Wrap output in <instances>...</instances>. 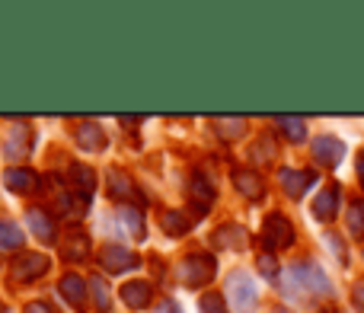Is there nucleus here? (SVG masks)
Instances as JSON below:
<instances>
[{"label": "nucleus", "mask_w": 364, "mask_h": 313, "mask_svg": "<svg viewBox=\"0 0 364 313\" xmlns=\"http://www.w3.org/2000/svg\"><path fill=\"white\" fill-rule=\"evenodd\" d=\"M275 313H291V310H275Z\"/></svg>", "instance_id": "4c0bfd02"}, {"label": "nucleus", "mask_w": 364, "mask_h": 313, "mask_svg": "<svg viewBox=\"0 0 364 313\" xmlns=\"http://www.w3.org/2000/svg\"><path fill=\"white\" fill-rule=\"evenodd\" d=\"M214 272H218V262H214L211 253H188L176 269H173V275H176V282L186 285V288H198V285H211Z\"/></svg>", "instance_id": "f03ea898"}, {"label": "nucleus", "mask_w": 364, "mask_h": 313, "mask_svg": "<svg viewBox=\"0 0 364 313\" xmlns=\"http://www.w3.org/2000/svg\"><path fill=\"white\" fill-rule=\"evenodd\" d=\"M61 250H64V256L74 259V262H87V259H90V240H87V233H83V230H70L68 240L61 243Z\"/></svg>", "instance_id": "aec40b11"}, {"label": "nucleus", "mask_w": 364, "mask_h": 313, "mask_svg": "<svg viewBox=\"0 0 364 313\" xmlns=\"http://www.w3.org/2000/svg\"><path fill=\"white\" fill-rule=\"evenodd\" d=\"M259 272H262L265 278H278V259L272 256V253H262V256H259Z\"/></svg>", "instance_id": "7c9ffc66"}, {"label": "nucleus", "mask_w": 364, "mask_h": 313, "mask_svg": "<svg viewBox=\"0 0 364 313\" xmlns=\"http://www.w3.org/2000/svg\"><path fill=\"white\" fill-rule=\"evenodd\" d=\"M227 295H230L233 307L240 313H252L259 304V288L252 285V278L246 272H230L227 275Z\"/></svg>", "instance_id": "20e7f679"}, {"label": "nucleus", "mask_w": 364, "mask_h": 313, "mask_svg": "<svg viewBox=\"0 0 364 313\" xmlns=\"http://www.w3.org/2000/svg\"><path fill=\"white\" fill-rule=\"evenodd\" d=\"M45 272H48V259H45L42 253H23V256H16L10 265L13 282H19V285L36 282V278H42Z\"/></svg>", "instance_id": "423d86ee"}, {"label": "nucleus", "mask_w": 364, "mask_h": 313, "mask_svg": "<svg viewBox=\"0 0 364 313\" xmlns=\"http://www.w3.org/2000/svg\"><path fill=\"white\" fill-rule=\"evenodd\" d=\"M151 297H154V291H151V285H147V282L122 285V301H125L132 310H144L147 304H151Z\"/></svg>", "instance_id": "6ab92c4d"}, {"label": "nucleus", "mask_w": 364, "mask_h": 313, "mask_svg": "<svg viewBox=\"0 0 364 313\" xmlns=\"http://www.w3.org/2000/svg\"><path fill=\"white\" fill-rule=\"evenodd\" d=\"M160 227H164L170 237H182V233H188V227H192V218L182 211H160Z\"/></svg>", "instance_id": "5701e85b"}, {"label": "nucleus", "mask_w": 364, "mask_h": 313, "mask_svg": "<svg viewBox=\"0 0 364 313\" xmlns=\"http://www.w3.org/2000/svg\"><path fill=\"white\" fill-rule=\"evenodd\" d=\"M233 186H237L240 195H246L250 201H262L265 198V182L256 169H233Z\"/></svg>", "instance_id": "f8f14e48"}, {"label": "nucleus", "mask_w": 364, "mask_h": 313, "mask_svg": "<svg viewBox=\"0 0 364 313\" xmlns=\"http://www.w3.org/2000/svg\"><path fill=\"white\" fill-rule=\"evenodd\" d=\"M262 243L269 253H282L294 246V224L284 214H269L262 221Z\"/></svg>", "instance_id": "7ed1b4c3"}, {"label": "nucleus", "mask_w": 364, "mask_h": 313, "mask_svg": "<svg viewBox=\"0 0 364 313\" xmlns=\"http://www.w3.org/2000/svg\"><path fill=\"white\" fill-rule=\"evenodd\" d=\"M4 182H6V189H10V192L32 195L38 189V173H32V169H26V166H10L4 173Z\"/></svg>", "instance_id": "2eb2a0df"}, {"label": "nucleus", "mask_w": 364, "mask_h": 313, "mask_svg": "<svg viewBox=\"0 0 364 313\" xmlns=\"http://www.w3.org/2000/svg\"><path fill=\"white\" fill-rule=\"evenodd\" d=\"M329 246H333V253L339 256V262L346 265V262H348V259H346V246H342V240L336 237V233H329Z\"/></svg>", "instance_id": "473e14b6"}, {"label": "nucleus", "mask_w": 364, "mask_h": 313, "mask_svg": "<svg viewBox=\"0 0 364 313\" xmlns=\"http://www.w3.org/2000/svg\"><path fill=\"white\" fill-rule=\"evenodd\" d=\"M275 128L284 134L288 141H294V144H301L304 138H307V122L297 119V115H278L275 119Z\"/></svg>", "instance_id": "412c9836"}, {"label": "nucleus", "mask_w": 364, "mask_h": 313, "mask_svg": "<svg viewBox=\"0 0 364 313\" xmlns=\"http://www.w3.org/2000/svg\"><path fill=\"white\" fill-rule=\"evenodd\" d=\"M188 201H192V208H195V218H205L214 201V186L205 176H192V182H188Z\"/></svg>", "instance_id": "ddd939ff"}, {"label": "nucleus", "mask_w": 364, "mask_h": 313, "mask_svg": "<svg viewBox=\"0 0 364 313\" xmlns=\"http://www.w3.org/2000/svg\"><path fill=\"white\" fill-rule=\"evenodd\" d=\"M352 304H355V310L364 313V282H358L352 288Z\"/></svg>", "instance_id": "2f4dec72"}, {"label": "nucleus", "mask_w": 364, "mask_h": 313, "mask_svg": "<svg viewBox=\"0 0 364 313\" xmlns=\"http://www.w3.org/2000/svg\"><path fill=\"white\" fill-rule=\"evenodd\" d=\"M361 253H364V250H361Z\"/></svg>", "instance_id": "ea45409f"}, {"label": "nucleus", "mask_w": 364, "mask_h": 313, "mask_svg": "<svg viewBox=\"0 0 364 313\" xmlns=\"http://www.w3.org/2000/svg\"><path fill=\"white\" fill-rule=\"evenodd\" d=\"M198 310H201V313H227V304H224V297H220V295H214V291H211V295H205V297H201Z\"/></svg>", "instance_id": "c756f323"}, {"label": "nucleus", "mask_w": 364, "mask_h": 313, "mask_svg": "<svg viewBox=\"0 0 364 313\" xmlns=\"http://www.w3.org/2000/svg\"><path fill=\"white\" fill-rule=\"evenodd\" d=\"M250 154H252V160H256V163H269L272 156L278 154V151H275V141H272V138H262V141H256Z\"/></svg>", "instance_id": "cd10ccee"}, {"label": "nucleus", "mask_w": 364, "mask_h": 313, "mask_svg": "<svg viewBox=\"0 0 364 313\" xmlns=\"http://www.w3.org/2000/svg\"><path fill=\"white\" fill-rule=\"evenodd\" d=\"M346 156V141H339L336 134H320L314 138V160L326 169H336Z\"/></svg>", "instance_id": "6e6552de"}, {"label": "nucleus", "mask_w": 364, "mask_h": 313, "mask_svg": "<svg viewBox=\"0 0 364 313\" xmlns=\"http://www.w3.org/2000/svg\"><path fill=\"white\" fill-rule=\"evenodd\" d=\"M320 313H339V310H336V307H323Z\"/></svg>", "instance_id": "e433bc0d"}, {"label": "nucleus", "mask_w": 364, "mask_h": 313, "mask_svg": "<svg viewBox=\"0 0 364 313\" xmlns=\"http://www.w3.org/2000/svg\"><path fill=\"white\" fill-rule=\"evenodd\" d=\"M100 262L106 272H112V275H122V272H132L141 265V256L132 250H125V246H102L100 250Z\"/></svg>", "instance_id": "0eeeda50"}, {"label": "nucleus", "mask_w": 364, "mask_h": 313, "mask_svg": "<svg viewBox=\"0 0 364 313\" xmlns=\"http://www.w3.org/2000/svg\"><path fill=\"white\" fill-rule=\"evenodd\" d=\"M68 186H70V192H77V195H93V189H96V173L90 166H83V163H70V169H68Z\"/></svg>", "instance_id": "f3484780"}, {"label": "nucleus", "mask_w": 364, "mask_h": 313, "mask_svg": "<svg viewBox=\"0 0 364 313\" xmlns=\"http://www.w3.org/2000/svg\"><path fill=\"white\" fill-rule=\"evenodd\" d=\"M26 221H29V230L36 233L42 243H55L58 240V230H55V218H51L45 208H29V214H26Z\"/></svg>", "instance_id": "dca6fc26"}, {"label": "nucleus", "mask_w": 364, "mask_h": 313, "mask_svg": "<svg viewBox=\"0 0 364 313\" xmlns=\"http://www.w3.org/2000/svg\"><path fill=\"white\" fill-rule=\"evenodd\" d=\"M26 313H51V307H48V304H29Z\"/></svg>", "instance_id": "72a5a7b5"}, {"label": "nucleus", "mask_w": 364, "mask_h": 313, "mask_svg": "<svg viewBox=\"0 0 364 313\" xmlns=\"http://www.w3.org/2000/svg\"><path fill=\"white\" fill-rule=\"evenodd\" d=\"M339 205H342V189L326 186L314 201V218L323 221V224H329V221H336V214H339Z\"/></svg>", "instance_id": "9b49d317"}, {"label": "nucleus", "mask_w": 364, "mask_h": 313, "mask_svg": "<svg viewBox=\"0 0 364 313\" xmlns=\"http://www.w3.org/2000/svg\"><path fill=\"white\" fill-rule=\"evenodd\" d=\"M90 297H93V304H96V310L100 313H112L109 307H112V304H109V288H106V282H102V278H90Z\"/></svg>", "instance_id": "a878e982"}, {"label": "nucleus", "mask_w": 364, "mask_h": 313, "mask_svg": "<svg viewBox=\"0 0 364 313\" xmlns=\"http://www.w3.org/2000/svg\"><path fill=\"white\" fill-rule=\"evenodd\" d=\"M211 243L218 246V250H246L250 233H246L240 224H220L218 230L211 233Z\"/></svg>", "instance_id": "4468645a"}, {"label": "nucleus", "mask_w": 364, "mask_h": 313, "mask_svg": "<svg viewBox=\"0 0 364 313\" xmlns=\"http://www.w3.org/2000/svg\"><path fill=\"white\" fill-rule=\"evenodd\" d=\"M119 218L125 221L128 233H132L134 240H144V218H141V208H134V205H122V208H119Z\"/></svg>", "instance_id": "b1692460"}, {"label": "nucleus", "mask_w": 364, "mask_h": 313, "mask_svg": "<svg viewBox=\"0 0 364 313\" xmlns=\"http://www.w3.org/2000/svg\"><path fill=\"white\" fill-rule=\"evenodd\" d=\"M214 128H218L220 138L237 141L240 134L246 132V122H243V119H214Z\"/></svg>", "instance_id": "bb28decb"}, {"label": "nucleus", "mask_w": 364, "mask_h": 313, "mask_svg": "<svg viewBox=\"0 0 364 313\" xmlns=\"http://www.w3.org/2000/svg\"><path fill=\"white\" fill-rule=\"evenodd\" d=\"M106 179H109V195H112L115 201H122V205H132V201H134V205H144V201H147L144 192H141V189L132 182V176L122 173L119 166L109 169Z\"/></svg>", "instance_id": "39448f33"}, {"label": "nucleus", "mask_w": 364, "mask_h": 313, "mask_svg": "<svg viewBox=\"0 0 364 313\" xmlns=\"http://www.w3.org/2000/svg\"><path fill=\"white\" fill-rule=\"evenodd\" d=\"M32 151V132L29 128H13L10 138H6L4 144V156H10V160H19V156H29Z\"/></svg>", "instance_id": "a211bd4d"}, {"label": "nucleus", "mask_w": 364, "mask_h": 313, "mask_svg": "<svg viewBox=\"0 0 364 313\" xmlns=\"http://www.w3.org/2000/svg\"><path fill=\"white\" fill-rule=\"evenodd\" d=\"M0 313H4V310H0Z\"/></svg>", "instance_id": "58836bf2"}, {"label": "nucleus", "mask_w": 364, "mask_h": 313, "mask_svg": "<svg viewBox=\"0 0 364 313\" xmlns=\"http://www.w3.org/2000/svg\"><path fill=\"white\" fill-rule=\"evenodd\" d=\"M23 246V230L13 221H0V250H19Z\"/></svg>", "instance_id": "393cba45"}, {"label": "nucleus", "mask_w": 364, "mask_h": 313, "mask_svg": "<svg viewBox=\"0 0 364 313\" xmlns=\"http://www.w3.org/2000/svg\"><path fill=\"white\" fill-rule=\"evenodd\" d=\"M87 291H90V285L83 282L80 275H74V272H70V275H64V278H61V295L68 297V301L74 304V307H80V304L87 301Z\"/></svg>", "instance_id": "4be33fe9"}, {"label": "nucleus", "mask_w": 364, "mask_h": 313, "mask_svg": "<svg viewBox=\"0 0 364 313\" xmlns=\"http://www.w3.org/2000/svg\"><path fill=\"white\" fill-rule=\"evenodd\" d=\"M278 182H282L284 195L297 201V198H304L307 189L316 182V173L314 169H278Z\"/></svg>", "instance_id": "1a4fd4ad"}, {"label": "nucleus", "mask_w": 364, "mask_h": 313, "mask_svg": "<svg viewBox=\"0 0 364 313\" xmlns=\"http://www.w3.org/2000/svg\"><path fill=\"white\" fill-rule=\"evenodd\" d=\"M157 313H179V307H176L173 301H164V304H160V310H157Z\"/></svg>", "instance_id": "f704fd0d"}, {"label": "nucleus", "mask_w": 364, "mask_h": 313, "mask_svg": "<svg viewBox=\"0 0 364 313\" xmlns=\"http://www.w3.org/2000/svg\"><path fill=\"white\" fill-rule=\"evenodd\" d=\"M348 230H352L355 237H364V201H355V205L348 208Z\"/></svg>", "instance_id": "c85d7f7f"}, {"label": "nucleus", "mask_w": 364, "mask_h": 313, "mask_svg": "<svg viewBox=\"0 0 364 313\" xmlns=\"http://www.w3.org/2000/svg\"><path fill=\"white\" fill-rule=\"evenodd\" d=\"M74 141L83 147V151L96 154V151L106 147V132H102L96 122H90V119H77L74 122Z\"/></svg>", "instance_id": "9d476101"}, {"label": "nucleus", "mask_w": 364, "mask_h": 313, "mask_svg": "<svg viewBox=\"0 0 364 313\" xmlns=\"http://www.w3.org/2000/svg\"><path fill=\"white\" fill-rule=\"evenodd\" d=\"M282 295L291 297V301H301V297L307 295H333V285H329L326 272L320 269L316 262H297L294 269H288L282 275Z\"/></svg>", "instance_id": "f257e3e1"}, {"label": "nucleus", "mask_w": 364, "mask_h": 313, "mask_svg": "<svg viewBox=\"0 0 364 313\" xmlns=\"http://www.w3.org/2000/svg\"><path fill=\"white\" fill-rule=\"evenodd\" d=\"M355 166H358V179H361V186H364V151L358 154V163H355Z\"/></svg>", "instance_id": "c9c22d12"}]
</instances>
